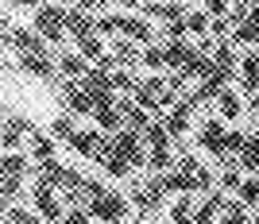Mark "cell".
Returning <instances> with one entry per match:
<instances>
[{
    "mask_svg": "<svg viewBox=\"0 0 259 224\" xmlns=\"http://www.w3.org/2000/svg\"><path fill=\"white\" fill-rule=\"evenodd\" d=\"M85 193H89V213L97 220H108V224H120L124 220V197L112 190H105L101 182H85Z\"/></svg>",
    "mask_w": 259,
    "mask_h": 224,
    "instance_id": "cell-1",
    "label": "cell"
},
{
    "mask_svg": "<svg viewBox=\"0 0 259 224\" xmlns=\"http://www.w3.org/2000/svg\"><path fill=\"white\" fill-rule=\"evenodd\" d=\"M108 151H116L120 159H128L132 166H143V162L151 159V155H143L136 128H120V131H112V139H108Z\"/></svg>",
    "mask_w": 259,
    "mask_h": 224,
    "instance_id": "cell-2",
    "label": "cell"
},
{
    "mask_svg": "<svg viewBox=\"0 0 259 224\" xmlns=\"http://www.w3.org/2000/svg\"><path fill=\"white\" fill-rule=\"evenodd\" d=\"M35 31L43 35L47 43H62V35H66V12L62 8H39V16H35Z\"/></svg>",
    "mask_w": 259,
    "mask_h": 224,
    "instance_id": "cell-3",
    "label": "cell"
},
{
    "mask_svg": "<svg viewBox=\"0 0 259 224\" xmlns=\"http://www.w3.org/2000/svg\"><path fill=\"white\" fill-rule=\"evenodd\" d=\"M35 205H39V216L43 220H62L66 216V209L58 205V197H54V186H35Z\"/></svg>",
    "mask_w": 259,
    "mask_h": 224,
    "instance_id": "cell-4",
    "label": "cell"
},
{
    "mask_svg": "<svg viewBox=\"0 0 259 224\" xmlns=\"http://www.w3.org/2000/svg\"><path fill=\"white\" fill-rule=\"evenodd\" d=\"M62 97L70 101V108H74L77 116H89V112H93V97L85 93V85H81V81H66V85H62Z\"/></svg>",
    "mask_w": 259,
    "mask_h": 224,
    "instance_id": "cell-5",
    "label": "cell"
},
{
    "mask_svg": "<svg viewBox=\"0 0 259 224\" xmlns=\"http://www.w3.org/2000/svg\"><path fill=\"white\" fill-rule=\"evenodd\" d=\"M20 66L27 70V74H35V77H54V62L47 58V51H27V54H20Z\"/></svg>",
    "mask_w": 259,
    "mask_h": 224,
    "instance_id": "cell-6",
    "label": "cell"
},
{
    "mask_svg": "<svg viewBox=\"0 0 259 224\" xmlns=\"http://www.w3.org/2000/svg\"><path fill=\"white\" fill-rule=\"evenodd\" d=\"M225 139H228V131L217 124V120H209L205 128H201V147L209 151V155H225Z\"/></svg>",
    "mask_w": 259,
    "mask_h": 224,
    "instance_id": "cell-7",
    "label": "cell"
},
{
    "mask_svg": "<svg viewBox=\"0 0 259 224\" xmlns=\"http://www.w3.org/2000/svg\"><path fill=\"white\" fill-rule=\"evenodd\" d=\"M194 101H197V97H194ZM194 101H178V105H174V112L166 116V131H170V136H186V124H190Z\"/></svg>",
    "mask_w": 259,
    "mask_h": 224,
    "instance_id": "cell-8",
    "label": "cell"
},
{
    "mask_svg": "<svg viewBox=\"0 0 259 224\" xmlns=\"http://www.w3.org/2000/svg\"><path fill=\"white\" fill-rule=\"evenodd\" d=\"M8 39H12V47H20V54H27V51H43V43H47L39 31H27V27H12Z\"/></svg>",
    "mask_w": 259,
    "mask_h": 224,
    "instance_id": "cell-9",
    "label": "cell"
},
{
    "mask_svg": "<svg viewBox=\"0 0 259 224\" xmlns=\"http://www.w3.org/2000/svg\"><path fill=\"white\" fill-rule=\"evenodd\" d=\"M240 166L244 170H259V136H248L240 147Z\"/></svg>",
    "mask_w": 259,
    "mask_h": 224,
    "instance_id": "cell-10",
    "label": "cell"
},
{
    "mask_svg": "<svg viewBox=\"0 0 259 224\" xmlns=\"http://www.w3.org/2000/svg\"><path fill=\"white\" fill-rule=\"evenodd\" d=\"M236 43H259V4L251 8L248 23H240V27H236Z\"/></svg>",
    "mask_w": 259,
    "mask_h": 224,
    "instance_id": "cell-11",
    "label": "cell"
},
{
    "mask_svg": "<svg viewBox=\"0 0 259 224\" xmlns=\"http://www.w3.org/2000/svg\"><path fill=\"white\" fill-rule=\"evenodd\" d=\"M120 31L128 35V39H136V43H147V39H151V27H147L140 16H124V27H120Z\"/></svg>",
    "mask_w": 259,
    "mask_h": 224,
    "instance_id": "cell-12",
    "label": "cell"
},
{
    "mask_svg": "<svg viewBox=\"0 0 259 224\" xmlns=\"http://www.w3.org/2000/svg\"><path fill=\"white\" fill-rule=\"evenodd\" d=\"M66 31L74 35V39L89 35V16H85V8H74V12H66Z\"/></svg>",
    "mask_w": 259,
    "mask_h": 224,
    "instance_id": "cell-13",
    "label": "cell"
},
{
    "mask_svg": "<svg viewBox=\"0 0 259 224\" xmlns=\"http://www.w3.org/2000/svg\"><path fill=\"white\" fill-rule=\"evenodd\" d=\"M62 74H70V77H85L89 74V58L85 54H62Z\"/></svg>",
    "mask_w": 259,
    "mask_h": 224,
    "instance_id": "cell-14",
    "label": "cell"
},
{
    "mask_svg": "<svg viewBox=\"0 0 259 224\" xmlns=\"http://www.w3.org/2000/svg\"><path fill=\"white\" fill-rule=\"evenodd\" d=\"M162 54H166V66H178V70H182L186 58H190V47H186L182 39H170V43L162 47Z\"/></svg>",
    "mask_w": 259,
    "mask_h": 224,
    "instance_id": "cell-15",
    "label": "cell"
},
{
    "mask_svg": "<svg viewBox=\"0 0 259 224\" xmlns=\"http://www.w3.org/2000/svg\"><path fill=\"white\" fill-rule=\"evenodd\" d=\"M221 209H225V201H221V193H213V197L194 213V224H213V216L221 213Z\"/></svg>",
    "mask_w": 259,
    "mask_h": 224,
    "instance_id": "cell-16",
    "label": "cell"
},
{
    "mask_svg": "<svg viewBox=\"0 0 259 224\" xmlns=\"http://www.w3.org/2000/svg\"><path fill=\"white\" fill-rule=\"evenodd\" d=\"M23 131H31V128H27V124H23V120H16V116H8V128H4V147H20V136H23Z\"/></svg>",
    "mask_w": 259,
    "mask_h": 224,
    "instance_id": "cell-17",
    "label": "cell"
},
{
    "mask_svg": "<svg viewBox=\"0 0 259 224\" xmlns=\"http://www.w3.org/2000/svg\"><path fill=\"white\" fill-rule=\"evenodd\" d=\"M27 136H31V155H35L39 162H43V159H54V143H51L47 136H39V131H27Z\"/></svg>",
    "mask_w": 259,
    "mask_h": 224,
    "instance_id": "cell-18",
    "label": "cell"
},
{
    "mask_svg": "<svg viewBox=\"0 0 259 224\" xmlns=\"http://www.w3.org/2000/svg\"><path fill=\"white\" fill-rule=\"evenodd\" d=\"M240 74H244V85L248 89H259V54H248V58H244Z\"/></svg>",
    "mask_w": 259,
    "mask_h": 224,
    "instance_id": "cell-19",
    "label": "cell"
},
{
    "mask_svg": "<svg viewBox=\"0 0 259 224\" xmlns=\"http://www.w3.org/2000/svg\"><path fill=\"white\" fill-rule=\"evenodd\" d=\"M221 224H248V201L225 205V220H221Z\"/></svg>",
    "mask_w": 259,
    "mask_h": 224,
    "instance_id": "cell-20",
    "label": "cell"
},
{
    "mask_svg": "<svg viewBox=\"0 0 259 224\" xmlns=\"http://www.w3.org/2000/svg\"><path fill=\"white\" fill-rule=\"evenodd\" d=\"M194 205H190V197H178V201L170 205V216H174V224H194V213H190Z\"/></svg>",
    "mask_w": 259,
    "mask_h": 224,
    "instance_id": "cell-21",
    "label": "cell"
},
{
    "mask_svg": "<svg viewBox=\"0 0 259 224\" xmlns=\"http://www.w3.org/2000/svg\"><path fill=\"white\" fill-rule=\"evenodd\" d=\"M217 105H221V116H240V101H236V93H228V89H221V97H217Z\"/></svg>",
    "mask_w": 259,
    "mask_h": 224,
    "instance_id": "cell-22",
    "label": "cell"
},
{
    "mask_svg": "<svg viewBox=\"0 0 259 224\" xmlns=\"http://www.w3.org/2000/svg\"><path fill=\"white\" fill-rule=\"evenodd\" d=\"M77 43H81V54H85L89 62H93V58H101V54H105V51H101V39H97V35H81Z\"/></svg>",
    "mask_w": 259,
    "mask_h": 224,
    "instance_id": "cell-23",
    "label": "cell"
},
{
    "mask_svg": "<svg viewBox=\"0 0 259 224\" xmlns=\"http://www.w3.org/2000/svg\"><path fill=\"white\" fill-rule=\"evenodd\" d=\"M240 201H248V205H255V201H259V178L240 182Z\"/></svg>",
    "mask_w": 259,
    "mask_h": 224,
    "instance_id": "cell-24",
    "label": "cell"
},
{
    "mask_svg": "<svg viewBox=\"0 0 259 224\" xmlns=\"http://www.w3.org/2000/svg\"><path fill=\"white\" fill-rule=\"evenodd\" d=\"M132 43H136V39H132ZM132 43H124V39H120V43H116V58H120V62H124V66H128V62H136V58H143V54L136 51V47H132Z\"/></svg>",
    "mask_w": 259,
    "mask_h": 224,
    "instance_id": "cell-25",
    "label": "cell"
},
{
    "mask_svg": "<svg viewBox=\"0 0 259 224\" xmlns=\"http://www.w3.org/2000/svg\"><path fill=\"white\" fill-rule=\"evenodd\" d=\"M120 27H124V16H101V20H97L101 35H112V31H120Z\"/></svg>",
    "mask_w": 259,
    "mask_h": 224,
    "instance_id": "cell-26",
    "label": "cell"
},
{
    "mask_svg": "<svg viewBox=\"0 0 259 224\" xmlns=\"http://www.w3.org/2000/svg\"><path fill=\"white\" fill-rule=\"evenodd\" d=\"M143 66H151V70L166 66V54H162V47H151V51H143Z\"/></svg>",
    "mask_w": 259,
    "mask_h": 224,
    "instance_id": "cell-27",
    "label": "cell"
},
{
    "mask_svg": "<svg viewBox=\"0 0 259 224\" xmlns=\"http://www.w3.org/2000/svg\"><path fill=\"white\" fill-rule=\"evenodd\" d=\"M186 23H190V31H194V35H201V31L209 27V16H205V12H190V16H186Z\"/></svg>",
    "mask_w": 259,
    "mask_h": 224,
    "instance_id": "cell-28",
    "label": "cell"
},
{
    "mask_svg": "<svg viewBox=\"0 0 259 224\" xmlns=\"http://www.w3.org/2000/svg\"><path fill=\"white\" fill-rule=\"evenodd\" d=\"M51 136H58V139H70V136H74V124H70L66 116H58V120L51 124Z\"/></svg>",
    "mask_w": 259,
    "mask_h": 224,
    "instance_id": "cell-29",
    "label": "cell"
},
{
    "mask_svg": "<svg viewBox=\"0 0 259 224\" xmlns=\"http://www.w3.org/2000/svg\"><path fill=\"white\" fill-rule=\"evenodd\" d=\"M62 224H89V209H66Z\"/></svg>",
    "mask_w": 259,
    "mask_h": 224,
    "instance_id": "cell-30",
    "label": "cell"
},
{
    "mask_svg": "<svg viewBox=\"0 0 259 224\" xmlns=\"http://www.w3.org/2000/svg\"><path fill=\"white\" fill-rule=\"evenodd\" d=\"M244 139H248L244 131H228V139H225V151H236V155H240V147H244Z\"/></svg>",
    "mask_w": 259,
    "mask_h": 224,
    "instance_id": "cell-31",
    "label": "cell"
},
{
    "mask_svg": "<svg viewBox=\"0 0 259 224\" xmlns=\"http://www.w3.org/2000/svg\"><path fill=\"white\" fill-rule=\"evenodd\" d=\"M225 186H228V190H240V174L228 170V174H225Z\"/></svg>",
    "mask_w": 259,
    "mask_h": 224,
    "instance_id": "cell-32",
    "label": "cell"
},
{
    "mask_svg": "<svg viewBox=\"0 0 259 224\" xmlns=\"http://www.w3.org/2000/svg\"><path fill=\"white\" fill-rule=\"evenodd\" d=\"M225 8H228L225 0H209V16H221V12H225Z\"/></svg>",
    "mask_w": 259,
    "mask_h": 224,
    "instance_id": "cell-33",
    "label": "cell"
},
{
    "mask_svg": "<svg viewBox=\"0 0 259 224\" xmlns=\"http://www.w3.org/2000/svg\"><path fill=\"white\" fill-rule=\"evenodd\" d=\"M12 4H35V0H12Z\"/></svg>",
    "mask_w": 259,
    "mask_h": 224,
    "instance_id": "cell-34",
    "label": "cell"
},
{
    "mask_svg": "<svg viewBox=\"0 0 259 224\" xmlns=\"http://www.w3.org/2000/svg\"><path fill=\"white\" fill-rule=\"evenodd\" d=\"M240 4H248V8H251V4H259V0H240Z\"/></svg>",
    "mask_w": 259,
    "mask_h": 224,
    "instance_id": "cell-35",
    "label": "cell"
},
{
    "mask_svg": "<svg viewBox=\"0 0 259 224\" xmlns=\"http://www.w3.org/2000/svg\"><path fill=\"white\" fill-rule=\"evenodd\" d=\"M251 224H259V220H251Z\"/></svg>",
    "mask_w": 259,
    "mask_h": 224,
    "instance_id": "cell-36",
    "label": "cell"
},
{
    "mask_svg": "<svg viewBox=\"0 0 259 224\" xmlns=\"http://www.w3.org/2000/svg\"><path fill=\"white\" fill-rule=\"evenodd\" d=\"M120 224H124V220H120Z\"/></svg>",
    "mask_w": 259,
    "mask_h": 224,
    "instance_id": "cell-37",
    "label": "cell"
}]
</instances>
